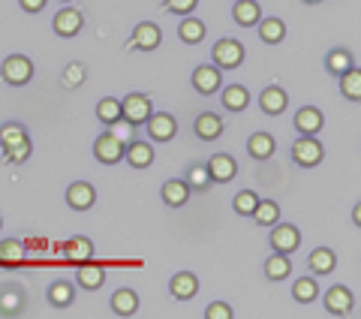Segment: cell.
Returning <instances> with one entry per match:
<instances>
[{
    "label": "cell",
    "mask_w": 361,
    "mask_h": 319,
    "mask_svg": "<svg viewBox=\"0 0 361 319\" xmlns=\"http://www.w3.org/2000/svg\"><path fill=\"white\" fill-rule=\"evenodd\" d=\"M0 78H4L9 88H25V85H30V78H33V61L27 58V54H9V58H4V64H0Z\"/></svg>",
    "instance_id": "obj_1"
},
{
    "label": "cell",
    "mask_w": 361,
    "mask_h": 319,
    "mask_svg": "<svg viewBox=\"0 0 361 319\" xmlns=\"http://www.w3.org/2000/svg\"><path fill=\"white\" fill-rule=\"evenodd\" d=\"M244 45L238 40L226 37V40H217L211 49V64L220 66V70H238V66L244 64Z\"/></svg>",
    "instance_id": "obj_2"
},
{
    "label": "cell",
    "mask_w": 361,
    "mask_h": 319,
    "mask_svg": "<svg viewBox=\"0 0 361 319\" xmlns=\"http://www.w3.org/2000/svg\"><path fill=\"white\" fill-rule=\"evenodd\" d=\"M268 247L274 250V253H286L292 256L295 250L301 247V232H298V226H292V223H274V226H268Z\"/></svg>",
    "instance_id": "obj_3"
},
{
    "label": "cell",
    "mask_w": 361,
    "mask_h": 319,
    "mask_svg": "<svg viewBox=\"0 0 361 319\" xmlns=\"http://www.w3.org/2000/svg\"><path fill=\"white\" fill-rule=\"evenodd\" d=\"M322 157H325V148L316 136H298V139L292 142V163L301 166V169L319 166Z\"/></svg>",
    "instance_id": "obj_4"
},
{
    "label": "cell",
    "mask_w": 361,
    "mask_h": 319,
    "mask_svg": "<svg viewBox=\"0 0 361 319\" xmlns=\"http://www.w3.org/2000/svg\"><path fill=\"white\" fill-rule=\"evenodd\" d=\"M142 127H145V133H148V142L166 145L178 136V118L169 115V112H151V118L145 121Z\"/></svg>",
    "instance_id": "obj_5"
},
{
    "label": "cell",
    "mask_w": 361,
    "mask_h": 319,
    "mask_svg": "<svg viewBox=\"0 0 361 319\" xmlns=\"http://www.w3.org/2000/svg\"><path fill=\"white\" fill-rule=\"evenodd\" d=\"M151 112H154L151 97H145V94H127L121 100V115H123V121H130L133 127H142V124L151 118Z\"/></svg>",
    "instance_id": "obj_6"
},
{
    "label": "cell",
    "mask_w": 361,
    "mask_h": 319,
    "mask_svg": "<svg viewBox=\"0 0 361 319\" xmlns=\"http://www.w3.org/2000/svg\"><path fill=\"white\" fill-rule=\"evenodd\" d=\"M193 90L202 97H211V94H217V90L223 88V70L220 66H214V64H202L193 70Z\"/></svg>",
    "instance_id": "obj_7"
},
{
    "label": "cell",
    "mask_w": 361,
    "mask_h": 319,
    "mask_svg": "<svg viewBox=\"0 0 361 319\" xmlns=\"http://www.w3.org/2000/svg\"><path fill=\"white\" fill-rule=\"evenodd\" d=\"M94 157H97L103 166H118V163H123V142L118 139V136H111V133L106 130L103 136H97V142H94Z\"/></svg>",
    "instance_id": "obj_8"
},
{
    "label": "cell",
    "mask_w": 361,
    "mask_h": 319,
    "mask_svg": "<svg viewBox=\"0 0 361 319\" xmlns=\"http://www.w3.org/2000/svg\"><path fill=\"white\" fill-rule=\"evenodd\" d=\"M163 42V30L154 21H139L133 30V40L127 42V49H139V52H157Z\"/></svg>",
    "instance_id": "obj_9"
},
{
    "label": "cell",
    "mask_w": 361,
    "mask_h": 319,
    "mask_svg": "<svg viewBox=\"0 0 361 319\" xmlns=\"http://www.w3.org/2000/svg\"><path fill=\"white\" fill-rule=\"evenodd\" d=\"M63 199H66V208L90 211L94 208V202H97V190H94V184H87V181H73V184L66 187Z\"/></svg>",
    "instance_id": "obj_10"
},
{
    "label": "cell",
    "mask_w": 361,
    "mask_h": 319,
    "mask_svg": "<svg viewBox=\"0 0 361 319\" xmlns=\"http://www.w3.org/2000/svg\"><path fill=\"white\" fill-rule=\"evenodd\" d=\"M325 311H329L331 316H349L355 307V295L349 292V287H343V283H334V287L325 292Z\"/></svg>",
    "instance_id": "obj_11"
},
{
    "label": "cell",
    "mask_w": 361,
    "mask_h": 319,
    "mask_svg": "<svg viewBox=\"0 0 361 319\" xmlns=\"http://www.w3.org/2000/svg\"><path fill=\"white\" fill-rule=\"evenodd\" d=\"M123 163L130 169H148L154 163V142L148 139H130L123 145Z\"/></svg>",
    "instance_id": "obj_12"
},
{
    "label": "cell",
    "mask_w": 361,
    "mask_h": 319,
    "mask_svg": "<svg viewBox=\"0 0 361 319\" xmlns=\"http://www.w3.org/2000/svg\"><path fill=\"white\" fill-rule=\"evenodd\" d=\"M75 283L85 292H97L106 283V265H103V262H94V259H87V262H82V265H75Z\"/></svg>",
    "instance_id": "obj_13"
},
{
    "label": "cell",
    "mask_w": 361,
    "mask_h": 319,
    "mask_svg": "<svg viewBox=\"0 0 361 319\" xmlns=\"http://www.w3.org/2000/svg\"><path fill=\"white\" fill-rule=\"evenodd\" d=\"M205 169H208L214 184H229V181L238 175V160L232 154H214V157H208Z\"/></svg>",
    "instance_id": "obj_14"
},
{
    "label": "cell",
    "mask_w": 361,
    "mask_h": 319,
    "mask_svg": "<svg viewBox=\"0 0 361 319\" xmlns=\"http://www.w3.org/2000/svg\"><path fill=\"white\" fill-rule=\"evenodd\" d=\"M190 196H193V190H190V184L184 178H169L160 187V199H163L166 208H184L190 202Z\"/></svg>",
    "instance_id": "obj_15"
},
{
    "label": "cell",
    "mask_w": 361,
    "mask_h": 319,
    "mask_svg": "<svg viewBox=\"0 0 361 319\" xmlns=\"http://www.w3.org/2000/svg\"><path fill=\"white\" fill-rule=\"evenodd\" d=\"M82 28H85V16L78 13V9H61V13L51 18V30L58 33V37H63V40L78 37Z\"/></svg>",
    "instance_id": "obj_16"
},
{
    "label": "cell",
    "mask_w": 361,
    "mask_h": 319,
    "mask_svg": "<svg viewBox=\"0 0 361 319\" xmlns=\"http://www.w3.org/2000/svg\"><path fill=\"white\" fill-rule=\"evenodd\" d=\"M289 106V94L280 85H268L262 88V94H259V109L265 112V115L271 118H277V115H283Z\"/></svg>",
    "instance_id": "obj_17"
},
{
    "label": "cell",
    "mask_w": 361,
    "mask_h": 319,
    "mask_svg": "<svg viewBox=\"0 0 361 319\" xmlns=\"http://www.w3.org/2000/svg\"><path fill=\"white\" fill-rule=\"evenodd\" d=\"M292 124H295L298 136H319L322 127H325V115L316 106H301L295 112V121Z\"/></svg>",
    "instance_id": "obj_18"
},
{
    "label": "cell",
    "mask_w": 361,
    "mask_h": 319,
    "mask_svg": "<svg viewBox=\"0 0 361 319\" xmlns=\"http://www.w3.org/2000/svg\"><path fill=\"white\" fill-rule=\"evenodd\" d=\"M226 130V121L220 115H214V112H202V115L193 121V133H196V139L199 142H214V139H220Z\"/></svg>",
    "instance_id": "obj_19"
},
{
    "label": "cell",
    "mask_w": 361,
    "mask_h": 319,
    "mask_svg": "<svg viewBox=\"0 0 361 319\" xmlns=\"http://www.w3.org/2000/svg\"><path fill=\"white\" fill-rule=\"evenodd\" d=\"M169 292H172L175 301H190V299H196V292H199V277L193 275V271H178V275H172V280H169Z\"/></svg>",
    "instance_id": "obj_20"
},
{
    "label": "cell",
    "mask_w": 361,
    "mask_h": 319,
    "mask_svg": "<svg viewBox=\"0 0 361 319\" xmlns=\"http://www.w3.org/2000/svg\"><path fill=\"white\" fill-rule=\"evenodd\" d=\"M61 253H63L66 262H73V265H82V262L94 259V241L85 238V235H75V238H70V241L61 247Z\"/></svg>",
    "instance_id": "obj_21"
},
{
    "label": "cell",
    "mask_w": 361,
    "mask_h": 319,
    "mask_svg": "<svg viewBox=\"0 0 361 319\" xmlns=\"http://www.w3.org/2000/svg\"><path fill=\"white\" fill-rule=\"evenodd\" d=\"M111 313L115 316H135L139 313V292L130 289V287H121L111 292Z\"/></svg>",
    "instance_id": "obj_22"
},
{
    "label": "cell",
    "mask_w": 361,
    "mask_h": 319,
    "mask_svg": "<svg viewBox=\"0 0 361 319\" xmlns=\"http://www.w3.org/2000/svg\"><path fill=\"white\" fill-rule=\"evenodd\" d=\"M21 265H25V241H18V238H4V241H0V268L16 271Z\"/></svg>",
    "instance_id": "obj_23"
},
{
    "label": "cell",
    "mask_w": 361,
    "mask_h": 319,
    "mask_svg": "<svg viewBox=\"0 0 361 319\" xmlns=\"http://www.w3.org/2000/svg\"><path fill=\"white\" fill-rule=\"evenodd\" d=\"M307 265H310L313 277H325V275H331V271L337 268V253L331 247H316L313 253L307 256Z\"/></svg>",
    "instance_id": "obj_24"
},
{
    "label": "cell",
    "mask_w": 361,
    "mask_h": 319,
    "mask_svg": "<svg viewBox=\"0 0 361 319\" xmlns=\"http://www.w3.org/2000/svg\"><path fill=\"white\" fill-rule=\"evenodd\" d=\"M45 299H49V304L54 311H66V307L75 301V287L70 280H54L51 287L45 289Z\"/></svg>",
    "instance_id": "obj_25"
},
{
    "label": "cell",
    "mask_w": 361,
    "mask_h": 319,
    "mask_svg": "<svg viewBox=\"0 0 361 319\" xmlns=\"http://www.w3.org/2000/svg\"><path fill=\"white\" fill-rule=\"evenodd\" d=\"M277 151V142L271 133H253L250 139H247V154H250L253 160H259V163H265V160H271Z\"/></svg>",
    "instance_id": "obj_26"
},
{
    "label": "cell",
    "mask_w": 361,
    "mask_h": 319,
    "mask_svg": "<svg viewBox=\"0 0 361 319\" xmlns=\"http://www.w3.org/2000/svg\"><path fill=\"white\" fill-rule=\"evenodd\" d=\"M232 18L238 28H253V25H259V18H262V6H259L256 0H235Z\"/></svg>",
    "instance_id": "obj_27"
},
{
    "label": "cell",
    "mask_w": 361,
    "mask_h": 319,
    "mask_svg": "<svg viewBox=\"0 0 361 319\" xmlns=\"http://www.w3.org/2000/svg\"><path fill=\"white\" fill-rule=\"evenodd\" d=\"M21 311H25V292H21V287L6 283L0 289V316H18Z\"/></svg>",
    "instance_id": "obj_28"
},
{
    "label": "cell",
    "mask_w": 361,
    "mask_h": 319,
    "mask_svg": "<svg viewBox=\"0 0 361 319\" xmlns=\"http://www.w3.org/2000/svg\"><path fill=\"white\" fill-rule=\"evenodd\" d=\"M220 102H223L226 112H244L250 106V90L244 85H229V88L220 90Z\"/></svg>",
    "instance_id": "obj_29"
},
{
    "label": "cell",
    "mask_w": 361,
    "mask_h": 319,
    "mask_svg": "<svg viewBox=\"0 0 361 319\" xmlns=\"http://www.w3.org/2000/svg\"><path fill=\"white\" fill-rule=\"evenodd\" d=\"M259 40H262L265 45H280L286 40V25L280 21L277 16H271V18H259Z\"/></svg>",
    "instance_id": "obj_30"
},
{
    "label": "cell",
    "mask_w": 361,
    "mask_h": 319,
    "mask_svg": "<svg viewBox=\"0 0 361 319\" xmlns=\"http://www.w3.org/2000/svg\"><path fill=\"white\" fill-rule=\"evenodd\" d=\"M262 271H265V280L280 283V280H286V277L292 275V259H289L286 253H274V256L265 259Z\"/></svg>",
    "instance_id": "obj_31"
},
{
    "label": "cell",
    "mask_w": 361,
    "mask_h": 319,
    "mask_svg": "<svg viewBox=\"0 0 361 319\" xmlns=\"http://www.w3.org/2000/svg\"><path fill=\"white\" fill-rule=\"evenodd\" d=\"M319 280H316L313 275L307 277H298L295 283H292V299H295L298 304H313L316 299H319Z\"/></svg>",
    "instance_id": "obj_32"
},
{
    "label": "cell",
    "mask_w": 361,
    "mask_h": 319,
    "mask_svg": "<svg viewBox=\"0 0 361 319\" xmlns=\"http://www.w3.org/2000/svg\"><path fill=\"white\" fill-rule=\"evenodd\" d=\"M178 37H180V42H187V45H199L202 40H205V21L196 18V16L180 18V25H178Z\"/></svg>",
    "instance_id": "obj_33"
},
{
    "label": "cell",
    "mask_w": 361,
    "mask_h": 319,
    "mask_svg": "<svg viewBox=\"0 0 361 319\" xmlns=\"http://www.w3.org/2000/svg\"><path fill=\"white\" fill-rule=\"evenodd\" d=\"M250 217H253L256 226H265V229H268V226H274L280 220V205L274 199H259V205L253 208Z\"/></svg>",
    "instance_id": "obj_34"
},
{
    "label": "cell",
    "mask_w": 361,
    "mask_h": 319,
    "mask_svg": "<svg viewBox=\"0 0 361 319\" xmlns=\"http://www.w3.org/2000/svg\"><path fill=\"white\" fill-rule=\"evenodd\" d=\"M337 78H341V94H343V100L358 102L361 100V70H358V66H349V70L343 76H337Z\"/></svg>",
    "instance_id": "obj_35"
},
{
    "label": "cell",
    "mask_w": 361,
    "mask_h": 319,
    "mask_svg": "<svg viewBox=\"0 0 361 319\" xmlns=\"http://www.w3.org/2000/svg\"><path fill=\"white\" fill-rule=\"evenodd\" d=\"M349 66H355V58H353V54H349L346 49H331L329 54H325V73L343 76Z\"/></svg>",
    "instance_id": "obj_36"
},
{
    "label": "cell",
    "mask_w": 361,
    "mask_h": 319,
    "mask_svg": "<svg viewBox=\"0 0 361 319\" xmlns=\"http://www.w3.org/2000/svg\"><path fill=\"white\" fill-rule=\"evenodd\" d=\"M85 78H87V66H85L82 61H73V64H66L63 70H61V85H63L66 90L82 88Z\"/></svg>",
    "instance_id": "obj_37"
},
{
    "label": "cell",
    "mask_w": 361,
    "mask_h": 319,
    "mask_svg": "<svg viewBox=\"0 0 361 319\" xmlns=\"http://www.w3.org/2000/svg\"><path fill=\"white\" fill-rule=\"evenodd\" d=\"M184 181L190 184V190H193V193H205V190L214 187V181H211V175H208L205 163H193V166H190L187 175H184Z\"/></svg>",
    "instance_id": "obj_38"
},
{
    "label": "cell",
    "mask_w": 361,
    "mask_h": 319,
    "mask_svg": "<svg viewBox=\"0 0 361 319\" xmlns=\"http://www.w3.org/2000/svg\"><path fill=\"white\" fill-rule=\"evenodd\" d=\"M30 136H27V127L25 124H16V121H9L0 127V151L4 148H13V145H21V142H27Z\"/></svg>",
    "instance_id": "obj_39"
},
{
    "label": "cell",
    "mask_w": 361,
    "mask_h": 319,
    "mask_svg": "<svg viewBox=\"0 0 361 319\" xmlns=\"http://www.w3.org/2000/svg\"><path fill=\"white\" fill-rule=\"evenodd\" d=\"M97 118H99V124H106V127H111L115 121H121L123 115H121V100H115V97H103L97 102Z\"/></svg>",
    "instance_id": "obj_40"
},
{
    "label": "cell",
    "mask_w": 361,
    "mask_h": 319,
    "mask_svg": "<svg viewBox=\"0 0 361 319\" xmlns=\"http://www.w3.org/2000/svg\"><path fill=\"white\" fill-rule=\"evenodd\" d=\"M259 193H253V190H241V193H235V199H232V208H235V214H241V217H250L253 214V208L259 205Z\"/></svg>",
    "instance_id": "obj_41"
},
{
    "label": "cell",
    "mask_w": 361,
    "mask_h": 319,
    "mask_svg": "<svg viewBox=\"0 0 361 319\" xmlns=\"http://www.w3.org/2000/svg\"><path fill=\"white\" fill-rule=\"evenodd\" d=\"M4 163H25V160H30L33 154V142H21V145H13V148H4Z\"/></svg>",
    "instance_id": "obj_42"
},
{
    "label": "cell",
    "mask_w": 361,
    "mask_h": 319,
    "mask_svg": "<svg viewBox=\"0 0 361 319\" xmlns=\"http://www.w3.org/2000/svg\"><path fill=\"white\" fill-rule=\"evenodd\" d=\"M196 6H199V0H163V9L175 16H190Z\"/></svg>",
    "instance_id": "obj_43"
},
{
    "label": "cell",
    "mask_w": 361,
    "mask_h": 319,
    "mask_svg": "<svg viewBox=\"0 0 361 319\" xmlns=\"http://www.w3.org/2000/svg\"><path fill=\"white\" fill-rule=\"evenodd\" d=\"M235 311H232V304H226V301H214L205 307V319H232Z\"/></svg>",
    "instance_id": "obj_44"
},
{
    "label": "cell",
    "mask_w": 361,
    "mask_h": 319,
    "mask_svg": "<svg viewBox=\"0 0 361 319\" xmlns=\"http://www.w3.org/2000/svg\"><path fill=\"white\" fill-rule=\"evenodd\" d=\"M109 133H111V136H118V139H121L123 145H127V142L133 139V136H135V127H133L130 121H123V118H121V121H115V124H111V127H109Z\"/></svg>",
    "instance_id": "obj_45"
},
{
    "label": "cell",
    "mask_w": 361,
    "mask_h": 319,
    "mask_svg": "<svg viewBox=\"0 0 361 319\" xmlns=\"http://www.w3.org/2000/svg\"><path fill=\"white\" fill-rule=\"evenodd\" d=\"M45 4H49V0H18V6L25 9V13H39Z\"/></svg>",
    "instance_id": "obj_46"
},
{
    "label": "cell",
    "mask_w": 361,
    "mask_h": 319,
    "mask_svg": "<svg viewBox=\"0 0 361 319\" xmlns=\"http://www.w3.org/2000/svg\"><path fill=\"white\" fill-rule=\"evenodd\" d=\"M353 223H355V226L361 223V205H355V208H353Z\"/></svg>",
    "instance_id": "obj_47"
},
{
    "label": "cell",
    "mask_w": 361,
    "mask_h": 319,
    "mask_svg": "<svg viewBox=\"0 0 361 319\" xmlns=\"http://www.w3.org/2000/svg\"><path fill=\"white\" fill-rule=\"evenodd\" d=\"M304 4H310V6H313V4H319V0H304Z\"/></svg>",
    "instance_id": "obj_48"
},
{
    "label": "cell",
    "mask_w": 361,
    "mask_h": 319,
    "mask_svg": "<svg viewBox=\"0 0 361 319\" xmlns=\"http://www.w3.org/2000/svg\"><path fill=\"white\" fill-rule=\"evenodd\" d=\"M0 229H4V217H0Z\"/></svg>",
    "instance_id": "obj_49"
}]
</instances>
